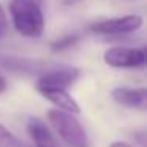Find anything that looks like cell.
Returning a JSON list of instances; mask_svg holds the SVG:
<instances>
[{"mask_svg":"<svg viewBox=\"0 0 147 147\" xmlns=\"http://www.w3.org/2000/svg\"><path fill=\"white\" fill-rule=\"evenodd\" d=\"M81 71L78 68H60V70H54L49 73L43 74L38 81H36V90L40 89H68L76 82L79 78Z\"/></svg>","mask_w":147,"mask_h":147,"instance_id":"obj_5","label":"cell"},{"mask_svg":"<svg viewBox=\"0 0 147 147\" xmlns=\"http://www.w3.org/2000/svg\"><path fill=\"white\" fill-rule=\"evenodd\" d=\"M142 18L138 14H127V16L114 18V19H103L90 24V32L98 35H125V33L136 32L142 26Z\"/></svg>","mask_w":147,"mask_h":147,"instance_id":"obj_3","label":"cell"},{"mask_svg":"<svg viewBox=\"0 0 147 147\" xmlns=\"http://www.w3.org/2000/svg\"><path fill=\"white\" fill-rule=\"evenodd\" d=\"M48 120L55 130V133L62 138L67 146L70 147H90L89 138L81 125V122L74 117L73 112L63 111V109H49Z\"/></svg>","mask_w":147,"mask_h":147,"instance_id":"obj_2","label":"cell"},{"mask_svg":"<svg viewBox=\"0 0 147 147\" xmlns=\"http://www.w3.org/2000/svg\"><path fill=\"white\" fill-rule=\"evenodd\" d=\"M27 130H29V134L36 147H65L55 138V134L49 130L48 125L40 119L30 117L27 122Z\"/></svg>","mask_w":147,"mask_h":147,"instance_id":"obj_6","label":"cell"},{"mask_svg":"<svg viewBox=\"0 0 147 147\" xmlns=\"http://www.w3.org/2000/svg\"><path fill=\"white\" fill-rule=\"evenodd\" d=\"M0 147H24V144L0 123Z\"/></svg>","mask_w":147,"mask_h":147,"instance_id":"obj_9","label":"cell"},{"mask_svg":"<svg viewBox=\"0 0 147 147\" xmlns=\"http://www.w3.org/2000/svg\"><path fill=\"white\" fill-rule=\"evenodd\" d=\"M10 13L14 29L27 38H38L45 30L41 0H11Z\"/></svg>","mask_w":147,"mask_h":147,"instance_id":"obj_1","label":"cell"},{"mask_svg":"<svg viewBox=\"0 0 147 147\" xmlns=\"http://www.w3.org/2000/svg\"><path fill=\"white\" fill-rule=\"evenodd\" d=\"M7 32H8V19H7L3 7L0 5V36L7 35Z\"/></svg>","mask_w":147,"mask_h":147,"instance_id":"obj_11","label":"cell"},{"mask_svg":"<svg viewBox=\"0 0 147 147\" xmlns=\"http://www.w3.org/2000/svg\"><path fill=\"white\" fill-rule=\"evenodd\" d=\"M38 92L46 100L54 103L59 109L73 112V114H79L81 112V108L78 105V101L67 92V89H40Z\"/></svg>","mask_w":147,"mask_h":147,"instance_id":"obj_8","label":"cell"},{"mask_svg":"<svg viewBox=\"0 0 147 147\" xmlns=\"http://www.w3.org/2000/svg\"><path fill=\"white\" fill-rule=\"evenodd\" d=\"M111 96L119 105L134 109H146L147 105V90L144 87L133 89V87H115L112 89Z\"/></svg>","mask_w":147,"mask_h":147,"instance_id":"obj_7","label":"cell"},{"mask_svg":"<svg viewBox=\"0 0 147 147\" xmlns=\"http://www.w3.org/2000/svg\"><path fill=\"white\" fill-rule=\"evenodd\" d=\"M78 40H79V35H68V36H65V38L55 41L54 45H52V51H63V49L73 46Z\"/></svg>","mask_w":147,"mask_h":147,"instance_id":"obj_10","label":"cell"},{"mask_svg":"<svg viewBox=\"0 0 147 147\" xmlns=\"http://www.w3.org/2000/svg\"><path fill=\"white\" fill-rule=\"evenodd\" d=\"M103 59L112 68H142L146 65V49L114 46L105 52Z\"/></svg>","mask_w":147,"mask_h":147,"instance_id":"obj_4","label":"cell"},{"mask_svg":"<svg viewBox=\"0 0 147 147\" xmlns=\"http://www.w3.org/2000/svg\"><path fill=\"white\" fill-rule=\"evenodd\" d=\"M111 147H131V146L127 142H122V141H115V142L111 144Z\"/></svg>","mask_w":147,"mask_h":147,"instance_id":"obj_12","label":"cell"},{"mask_svg":"<svg viewBox=\"0 0 147 147\" xmlns=\"http://www.w3.org/2000/svg\"><path fill=\"white\" fill-rule=\"evenodd\" d=\"M5 89H7V81H5L3 78L0 76V93L5 92Z\"/></svg>","mask_w":147,"mask_h":147,"instance_id":"obj_13","label":"cell"}]
</instances>
